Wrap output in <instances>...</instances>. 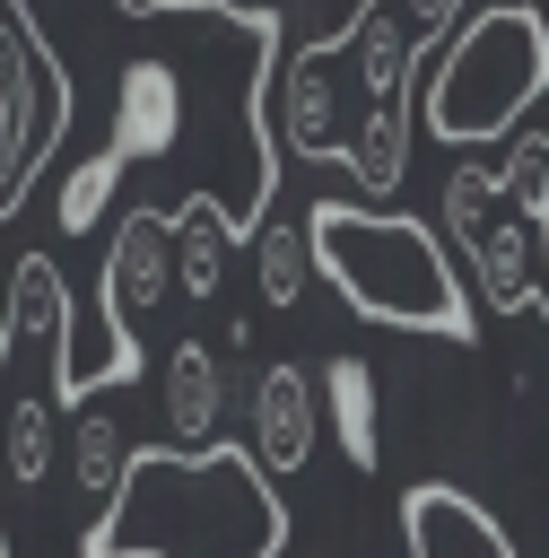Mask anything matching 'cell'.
Wrapping results in <instances>:
<instances>
[{
    "mask_svg": "<svg viewBox=\"0 0 549 558\" xmlns=\"http://www.w3.org/2000/svg\"><path fill=\"white\" fill-rule=\"evenodd\" d=\"M471 0H357L314 44H279L261 78L270 148H296L314 166H340L366 201H392L418 140V70L444 44V26Z\"/></svg>",
    "mask_w": 549,
    "mask_h": 558,
    "instance_id": "6da1fadb",
    "label": "cell"
},
{
    "mask_svg": "<svg viewBox=\"0 0 549 558\" xmlns=\"http://www.w3.org/2000/svg\"><path fill=\"white\" fill-rule=\"evenodd\" d=\"M288 497L244 445H166L131 453L105 514L78 532V558H279Z\"/></svg>",
    "mask_w": 549,
    "mask_h": 558,
    "instance_id": "7a4b0ae2",
    "label": "cell"
},
{
    "mask_svg": "<svg viewBox=\"0 0 549 558\" xmlns=\"http://www.w3.org/2000/svg\"><path fill=\"white\" fill-rule=\"evenodd\" d=\"M305 262H314V279H331V296L357 323L479 349V305L427 218H410L392 201H340V192L305 201Z\"/></svg>",
    "mask_w": 549,
    "mask_h": 558,
    "instance_id": "3957f363",
    "label": "cell"
},
{
    "mask_svg": "<svg viewBox=\"0 0 549 558\" xmlns=\"http://www.w3.org/2000/svg\"><path fill=\"white\" fill-rule=\"evenodd\" d=\"M549 96V9L540 0H479L444 26L418 70V122L444 148H497Z\"/></svg>",
    "mask_w": 549,
    "mask_h": 558,
    "instance_id": "277c9868",
    "label": "cell"
},
{
    "mask_svg": "<svg viewBox=\"0 0 549 558\" xmlns=\"http://www.w3.org/2000/svg\"><path fill=\"white\" fill-rule=\"evenodd\" d=\"M436 235H444L462 288H479V305H488L497 323L540 305V235H549V227L505 192L497 166L462 157V166L444 174V227H436Z\"/></svg>",
    "mask_w": 549,
    "mask_h": 558,
    "instance_id": "5b68a950",
    "label": "cell"
},
{
    "mask_svg": "<svg viewBox=\"0 0 549 558\" xmlns=\"http://www.w3.org/2000/svg\"><path fill=\"white\" fill-rule=\"evenodd\" d=\"M70 113H78V96H70L61 61L44 52V35L26 26V9L0 0V218L26 209V192L52 166Z\"/></svg>",
    "mask_w": 549,
    "mask_h": 558,
    "instance_id": "8992f818",
    "label": "cell"
},
{
    "mask_svg": "<svg viewBox=\"0 0 549 558\" xmlns=\"http://www.w3.org/2000/svg\"><path fill=\"white\" fill-rule=\"evenodd\" d=\"M174 296V218L157 201H131L113 218V244H105V279H96V305H105V349L139 375V340L148 323L166 314Z\"/></svg>",
    "mask_w": 549,
    "mask_h": 558,
    "instance_id": "52a82bcc",
    "label": "cell"
},
{
    "mask_svg": "<svg viewBox=\"0 0 549 558\" xmlns=\"http://www.w3.org/2000/svg\"><path fill=\"white\" fill-rule=\"evenodd\" d=\"M314 436H322V401H314V375L296 366V357H270L261 375H253V462L270 471V480H296L305 462H314Z\"/></svg>",
    "mask_w": 549,
    "mask_h": 558,
    "instance_id": "ba28073f",
    "label": "cell"
},
{
    "mask_svg": "<svg viewBox=\"0 0 549 558\" xmlns=\"http://www.w3.org/2000/svg\"><path fill=\"white\" fill-rule=\"evenodd\" d=\"M401 541H410V558H514L505 523L453 480H418L401 497Z\"/></svg>",
    "mask_w": 549,
    "mask_h": 558,
    "instance_id": "9c48e42d",
    "label": "cell"
},
{
    "mask_svg": "<svg viewBox=\"0 0 549 558\" xmlns=\"http://www.w3.org/2000/svg\"><path fill=\"white\" fill-rule=\"evenodd\" d=\"M157 410L174 427V445H218V418H227V349L183 331L166 357H157Z\"/></svg>",
    "mask_w": 549,
    "mask_h": 558,
    "instance_id": "30bf717a",
    "label": "cell"
},
{
    "mask_svg": "<svg viewBox=\"0 0 549 558\" xmlns=\"http://www.w3.org/2000/svg\"><path fill=\"white\" fill-rule=\"evenodd\" d=\"M166 218H174V296L218 305V288H227V253H235L227 218H218L209 201H174Z\"/></svg>",
    "mask_w": 549,
    "mask_h": 558,
    "instance_id": "8fae6325",
    "label": "cell"
},
{
    "mask_svg": "<svg viewBox=\"0 0 549 558\" xmlns=\"http://www.w3.org/2000/svg\"><path fill=\"white\" fill-rule=\"evenodd\" d=\"M322 401H331L322 418H331V436H340L349 471L366 480V471L383 462V427H375V375H366V357H349V349H340V357L322 366Z\"/></svg>",
    "mask_w": 549,
    "mask_h": 558,
    "instance_id": "7c38bea8",
    "label": "cell"
},
{
    "mask_svg": "<svg viewBox=\"0 0 549 558\" xmlns=\"http://www.w3.org/2000/svg\"><path fill=\"white\" fill-rule=\"evenodd\" d=\"M113 192H122V157L113 148H87L78 166H61V183H52V235H96L113 218Z\"/></svg>",
    "mask_w": 549,
    "mask_h": 558,
    "instance_id": "4fadbf2b",
    "label": "cell"
},
{
    "mask_svg": "<svg viewBox=\"0 0 549 558\" xmlns=\"http://www.w3.org/2000/svg\"><path fill=\"white\" fill-rule=\"evenodd\" d=\"M253 279H261V305H305V288H314V262H305V218H261L253 235Z\"/></svg>",
    "mask_w": 549,
    "mask_h": 558,
    "instance_id": "5bb4252c",
    "label": "cell"
},
{
    "mask_svg": "<svg viewBox=\"0 0 549 558\" xmlns=\"http://www.w3.org/2000/svg\"><path fill=\"white\" fill-rule=\"evenodd\" d=\"M122 462H131L122 427H113L96 401H78V427H70V471H78V488H87V523H96V514H105V497L122 488Z\"/></svg>",
    "mask_w": 549,
    "mask_h": 558,
    "instance_id": "9a60e30c",
    "label": "cell"
},
{
    "mask_svg": "<svg viewBox=\"0 0 549 558\" xmlns=\"http://www.w3.org/2000/svg\"><path fill=\"white\" fill-rule=\"evenodd\" d=\"M9 227H17V218H0V357H9V340H17V331H9V305H17V253H26V244H9Z\"/></svg>",
    "mask_w": 549,
    "mask_h": 558,
    "instance_id": "2e32d148",
    "label": "cell"
}]
</instances>
